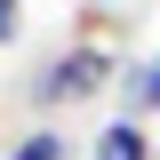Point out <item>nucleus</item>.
<instances>
[{
  "instance_id": "f257e3e1",
  "label": "nucleus",
  "mask_w": 160,
  "mask_h": 160,
  "mask_svg": "<svg viewBox=\"0 0 160 160\" xmlns=\"http://www.w3.org/2000/svg\"><path fill=\"white\" fill-rule=\"evenodd\" d=\"M112 80H120L112 48H104V40H80V48H64V56L40 72V88H32V96H40V104H80V96H104Z\"/></svg>"
},
{
  "instance_id": "39448f33",
  "label": "nucleus",
  "mask_w": 160,
  "mask_h": 160,
  "mask_svg": "<svg viewBox=\"0 0 160 160\" xmlns=\"http://www.w3.org/2000/svg\"><path fill=\"white\" fill-rule=\"evenodd\" d=\"M16 32H24V0H0V48H8Z\"/></svg>"
},
{
  "instance_id": "20e7f679",
  "label": "nucleus",
  "mask_w": 160,
  "mask_h": 160,
  "mask_svg": "<svg viewBox=\"0 0 160 160\" xmlns=\"http://www.w3.org/2000/svg\"><path fill=\"white\" fill-rule=\"evenodd\" d=\"M8 160H64V136L56 128H24V136L8 144Z\"/></svg>"
},
{
  "instance_id": "7ed1b4c3",
  "label": "nucleus",
  "mask_w": 160,
  "mask_h": 160,
  "mask_svg": "<svg viewBox=\"0 0 160 160\" xmlns=\"http://www.w3.org/2000/svg\"><path fill=\"white\" fill-rule=\"evenodd\" d=\"M128 88V120H160V56H144L136 72H120Z\"/></svg>"
},
{
  "instance_id": "f03ea898",
  "label": "nucleus",
  "mask_w": 160,
  "mask_h": 160,
  "mask_svg": "<svg viewBox=\"0 0 160 160\" xmlns=\"http://www.w3.org/2000/svg\"><path fill=\"white\" fill-rule=\"evenodd\" d=\"M88 160H152V136H144V120H104L96 128V144H88Z\"/></svg>"
}]
</instances>
